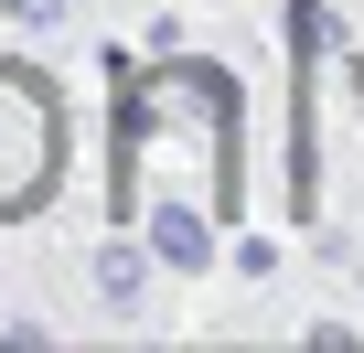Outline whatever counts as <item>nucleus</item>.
Masks as SVG:
<instances>
[{
	"mask_svg": "<svg viewBox=\"0 0 364 353\" xmlns=\"http://www.w3.org/2000/svg\"><path fill=\"white\" fill-rule=\"evenodd\" d=\"M54 183V97L33 75H0V214H22Z\"/></svg>",
	"mask_w": 364,
	"mask_h": 353,
	"instance_id": "1",
	"label": "nucleus"
}]
</instances>
